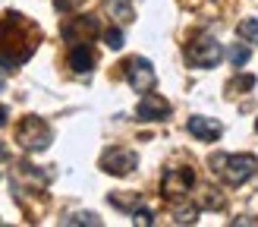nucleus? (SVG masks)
<instances>
[{
    "instance_id": "23",
    "label": "nucleus",
    "mask_w": 258,
    "mask_h": 227,
    "mask_svg": "<svg viewBox=\"0 0 258 227\" xmlns=\"http://www.w3.org/2000/svg\"><path fill=\"white\" fill-rule=\"evenodd\" d=\"M0 92H4V82H0Z\"/></svg>"
},
{
    "instance_id": "22",
    "label": "nucleus",
    "mask_w": 258,
    "mask_h": 227,
    "mask_svg": "<svg viewBox=\"0 0 258 227\" xmlns=\"http://www.w3.org/2000/svg\"><path fill=\"white\" fill-rule=\"evenodd\" d=\"M7 123V107H0V126Z\"/></svg>"
},
{
    "instance_id": "1",
    "label": "nucleus",
    "mask_w": 258,
    "mask_h": 227,
    "mask_svg": "<svg viewBox=\"0 0 258 227\" xmlns=\"http://www.w3.org/2000/svg\"><path fill=\"white\" fill-rule=\"evenodd\" d=\"M211 171L221 177L227 186H242L252 180L258 171V158L255 155H211Z\"/></svg>"
},
{
    "instance_id": "24",
    "label": "nucleus",
    "mask_w": 258,
    "mask_h": 227,
    "mask_svg": "<svg viewBox=\"0 0 258 227\" xmlns=\"http://www.w3.org/2000/svg\"><path fill=\"white\" fill-rule=\"evenodd\" d=\"M255 130H258V120H255Z\"/></svg>"
},
{
    "instance_id": "20",
    "label": "nucleus",
    "mask_w": 258,
    "mask_h": 227,
    "mask_svg": "<svg viewBox=\"0 0 258 227\" xmlns=\"http://www.w3.org/2000/svg\"><path fill=\"white\" fill-rule=\"evenodd\" d=\"M233 224H255V227H258V218H236Z\"/></svg>"
},
{
    "instance_id": "5",
    "label": "nucleus",
    "mask_w": 258,
    "mask_h": 227,
    "mask_svg": "<svg viewBox=\"0 0 258 227\" xmlns=\"http://www.w3.org/2000/svg\"><path fill=\"white\" fill-rule=\"evenodd\" d=\"M123 73H126V82L136 88V92H151L158 76H154V67L145 60V57H129L123 63Z\"/></svg>"
},
{
    "instance_id": "3",
    "label": "nucleus",
    "mask_w": 258,
    "mask_h": 227,
    "mask_svg": "<svg viewBox=\"0 0 258 227\" xmlns=\"http://www.w3.org/2000/svg\"><path fill=\"white\" fill-rule=\"evenodd\" d=\"M221 57H224V47H221V41H214L211 35H202V38H196V41L186 47L189 67H199V70L217 67V60H221Z\"/></svg>"
},
{
    "instance_id": "10",
    "label": "nucleus",
    "mask_w": 258,
    "mask_h": 227,
    "mask_svg": "<svg viewBox=\"0 0 258 227\" xmlns=\"http://www.w3.org/2000/svg\"><path fill=\"white\" fill-rule=\"evenodd\" d=\"M70 67L76 73H92L95 70V50L88 44H73L70 47Z\"/></svg>"
},
{
    "instance_id": "9",
    "label": "nucleus",
    "mask_w": 258,
    "mask_h": 227,
    "mask_svg": "<svg viewBox=\"0 0 258 227\" xmlns=\"http://www.w3.org/2000/svg\"><path fill=\"white\" fill-rule=\"evenodd\" d=\"M95 32H98V22L92 16H79V19L63 25V38H67V41H85V38H92Z\"/></svg>"
},
{
    "instance_id": "13",
    "label": "nucleus",
    "mask_w": 258,
    "mask_h": 227,
    "mask_svg": "<svg viewBox=\"0 0 258 227\" xmlns=\"http://www.w3.org/2000/svg\"><path fill=\"white\" fill-rule=\"evenodd\" d=\"M63 224H67V227H76V224H92V227H98L101 218H98L95 211H76V214H70V218H63Z\"/></svg>"
},
{
    "instance_id": "11",
    "label": "nucleus",
    "mask_w": 258,
    "mask_h": 227,
    "mask_svg": "<svg viewBox=\"0 0 258 227\" xmlns=\"http://www.w3.org/2000/svg\"><path fill=\"white\" fill-rule=\"evenodd\" d=\"M107 199H110V205H113V208L129 211V214H133V211L142 205V196H139V193H113V196H107Z\"/></svg>"
},
{
    "instance_id": "18",
    "label": "nucleus",
    "mask_w": 258,
    "mask_h": 227,
    "mask_svg": "<svg viewBox=\"0 0 258 227\" xmlns=\"http://www.w3.org/2000/svg\"><path fill=\"white\" fill-rule=\"evenodd\" d=\"M133 221H136V224H145V227H151V224H154V214H151L148 208H142V205H139V208L133 211Z\"/></svg>"
},
{
    "instance_id": "15",
    "label": "nucleus",
    "mask_w": 258,
    "mask_h": 227,
    "mask_svg": "<svg viewBox=\"0 0 258 227\" xmlns=\"http://www.w3.org/2000/svg\"><path fill=\"white\" fill-rule=\"evenodd\" d=\"M196 214H199L196 205H186V208L176 205V208H173V221H176V224H192V221H196Z\"/></svg>"
},
{
    "instance_id": "21",
    "label": "nucleus",
    "mask_w": 258,
    "mask_h": 227,
    "mask_svg": "<svg viewBox=\"0 0 258 227\" xmlns=\"http://www.w3.org/2000/svg\"><path fill=\"white\" fill-rule=\"evenodd\" d=\"M7 158H10V151H7V145H4V142H0V161H7Z\"/></svg>"
},
{
    "instance_id": "8",
    "label": "nucleus",
    "mask_w": 258,
    "mask_h": 227,
    "mask_svg": "<svg viewBox=\"0 0 258 227\" xmlns=\"http://www.w3.org/2000/svg\"><path fill=\"white\" fill-rule=\"evenodd\" d=\"M186 130L196 136V139H202V142H214V139H221V133H224V126L217 123V120H211V117H189V123H186Z\"/></svg>"
},
{
    "instance_id": "19",
    "label": "nucleus",
    "mask_w": 258,
    "mask_h": 227,
    "mask_svg": "<svg viewBox=\"0 0 258 227\" xmlns=\"http://www.w3.org/2000/svg\"><path fill=\"white\" fill-rule=\"evenodd\" d=\"M79 4H85V0H54V7H57V13H73Z\"/></svg>"
},
{
    "instance_id": "17",
    "label": "nucleus",
    "mask_w": 258,
    "mask_h": 227,
    "mask_svg": "<svg viewBox=\"0 0 258 227\" xmlns=\"http://www.w3.org/2000/svg\"><path fill=\"white\" fill-rule=\"evenodd\" d=\"M104 44H107L110 50H120V47H123V32H120V29H107V32H104Z\"/></svg>"
},
{
    "instance_id": "14",
    "label": "nucleus",
    "mask_w": 258,
    "mask_h": 227,
    "mask_svg": "<svg viewBox=\"0 0 258 227\" xmlns=\"http://www.w3.org/2000/svg\"><path fill=\"white\" fill-rule=\"evenodd\" d=\"M107 10H110V13H117L113 19H120V22H129V19H133V7H129L126 0H110Z\"/></svg>"
},
{
    "instance_id": "12",
    "label": "nucleus",
    "mask_w": 258,
    "mask_h": 227,
    "mask_svg": "<svg viewBox=\"0 0 258 227\" xmlns=\"http://www.w3.org/2000/svg\"><path fill=\"white\" fill-rule=\"evenodd\" d=\"M236 35L242 38V41H249V44H258V19H242L239 25H236Z\"/></svg>"
},
{
    "instance_id": "4",
    "label": "nucleus",
    "mask_w": 258,
    "mask_h": 227,
    "mask_svg": "<svg viewBox=\"0 0 258 227\" xmlns=\"http://www.w3.org/2000/svg\"><path fill=\"white\" fill-rule=\"evenodd\" d=\"M192 183H196V174H192V167H167V171H164V180H161V189H164L167 199L179 202V199L189 196Z\"/></svg>"
},
{
    "instance_id": "7",
    "label": "nucleus",
    "mask_w": 258,
    "mask_h": 227,
    "mask_svg": "<svg viewBox=\"0 0 258 227\" xmlns=\"http://www.w3.org/2000/svg\"><path fill=\"white\" fill-rule=\"evenodd\" d=\"M167 114H170V101L154 95V92H142V101L136 107V120L142 123H151V120H167Z\"/></svg>"
},
{
    "instance_id": "6",
    "label": "nucleus",
    "mask_w": 258,
    "mask_h": 227,
    "mask_svg": "<svg viewBox=\"0 0 258 227\" xmlns=\"http://www.w3.org/2000/svg\"><path fill=\"white\" fill-rule=\"evenodd\" d=\"M139 167V155L133 148H107L101 155V171L104 174H113V177H126Z\"/></svg>"
},
{
    "instance_id": "16",
    "label": "nucleus",
    "mask_w": 258,
    "mask_h": 227,
    "mask_svg": "<svg viewBox=\"0 0 258 227\" xmlns=\"http://www.w3.org/2000/svg\"><path fill=\"white\" fill-rule=\"evenodd\" d=\"M227 57H230V63H233V67H242V63H249V47L233 44V47L227 50Z\"/></svg>"
},
{
    "instance_id": "2",
    "label": "nucleus",
    "mask_w": 258,
    "mask_h": 227,
    "mask_svg": "<svg viewBox=\"0 0 258 227\" xmlns=\"http://www.w3.org/2000/svg\"><path fill=\"white\" fill-rule=\"evenodd\" d=\"M16 142L25 151H44L50 142H54V130H50L41 117H25L16 126Z\"/></svg>"
}]
</instances>
